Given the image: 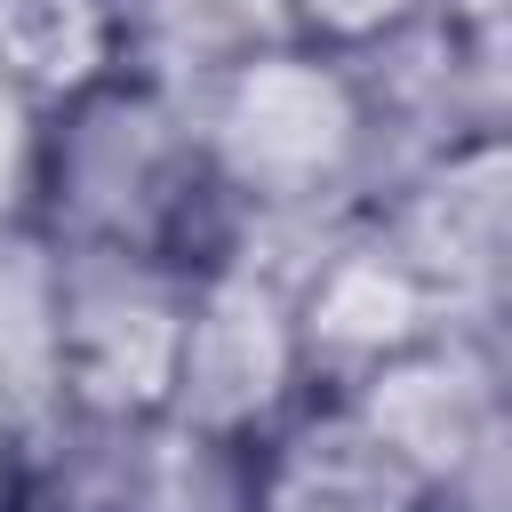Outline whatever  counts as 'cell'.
<instances>
[{
	"label": "cell",
	"mask_w": 512,
	"mask_h": 512,
	"mask_svg": "<svg viewBox=\"0 0 512 512\" xmlns=\"http://www.w3.org/2000/svg\"><path fill=\"white\" fill-rule=\"evenodd\" d=\"M16 224L40 248L152 256V264H184V272L240 248V224L200 160L184 80L160 72L152 56L32 112Z\"/></svg>",
	"instance_id": "1"
},
{
	"label": "cell",
	"mask_w": 512,
	"mask_h": 512,
	"mask_svg": "<svg viewBox=\"0 0 512 512\" xmlns=\"http://www.w3.org/2000/svg\"><path fill=\"white\" fill-rule=\"evenodd\" d=\"M184 104L240 240L256 224H336L376 192L392 128L384 72L248 32L184 80Z\"/></svg>",
	"instance_id": "2"
},
{
	"label": "cell",
	"mask_w": 512,
	"mask_h": 512,
	"mask_svg": "<svg viewBox=\"0 0 512 512\" xmlns=\"http://www.w3.org/2000/svg\"><path fill=\"white\" fill-rule=\"evenodd\" d=\"M296 408H312V368L296 344L288 264H264L240 240V248L208 256L184 288V336H176L160 432L216 448V456H248Z\"/></svg>",
	"instance_id": "3"
},
{
	"label": "cell",
	"mask_w": 512,
	"mask_h": 512,
	"mask_svg": "<svg viewBox=\"0 0 512 512\" xmlns=\"http://www.w3.org/2000/svg\"><path fill=\"white\" fill-rule=\"evenodd\" d=\"M40 256H48V416L152 432L168 416L192 272L96 248H40Z\"/></svg>",
	"instance_id": "4"
},
{
	"label": "cell",
	"mask_w": 512,
	"mask_h": 512,
	"mask_svg": "<svg viewBox=\"0 0 512 512\" xmlns=\"http://www.w3.org/2000/svg\"><path fill=\"white\" fill-rule=\"evenodd\" d=\"M320 400H336L440 512H472V488L496 472L504 384H496L488 328H440Z\"/></svg>",
	"instance_id": "5"
},
{
	"label": "cell",
	"mask_w": 512,
	"mask_h": 512,
	"mask_svg": "<svg viewBox=\"0 0 512 512\" xmlns=\"http://www.w3.org/2000/svg\"><path fill=\"white\" fill-rule=\"evenodd\" d=\"M360 216L448 304V320L488 328V312L504 296V248H512V152H504L496 120L440 136L424 160L384 176L360 200Z\"/></svg>",
	"instance_id": "6"
},
{
	"label": "cell",
	"mask_w": 512,
	"mask_h": 512,
	"mask_svg": "<svg viewBox=\"0 0 512 512\" xmlns=\"http://www.w3.org/2000/svg\"><path fill=\"white\" fill-rule=\"evenodd\" d=\"M288 304H296V344H304V368H312V400L368 376L376 360L440 336V328H464L448 320V304L384 248V232L352 208L336 224H320V248L312 264L288 272Z\"/></svg>",
	"instance_id": "7"
},
{
	"label": "cell",
	"mask_w": 512,
	"mask_h": 512,
	"mask_svg": "<svg viewBox=\"0 0 512 512\" xmlns=\"http://www.w3.org/2000/svg\"><path fill=\"white\" fill-rule=\"evenodd\" d=\"M240 512H440L336 400L296 408L240 456Z\"/></svg>",
	"instance_id": "8"
},
{
	"label": "cell",
	"mask_w": 512,
	"mask_h": 512,
	"mask_svg": "<svg viewBox=\"0 0 512 512\" xmlns=\"http://www.w3.org/2000/svg\"><path fill=\"white\" fill-rule=\"evenodd\" d=\"M152 0H0V88L48 112L144 56Z\"/></svg>",
	"instance_id": "9"
},
{
	"label": "cell",
	"mask_w": 512,
	"mask_h": 512,
	"mask_svg": "<svg viewBox=\"0 0 512 512\" xmlns=\"http://www.w3.org/2000/svg\"><path fill=\"white\" fill-rule=\"evenodd\" d=\"M448 0H264V32L360 72H384L408 40L440 32Z\"/></svg>",
	"instance_id": "10"
},
{
	"label": "cell",
	"mask_w": 512,
	"mask_h": 512,
	"mask_svg": "<svg viewBox=\"0 0 512 512\" xmlns=\"http://www.w3.org/2000/svg\"><path fill=\"white\" fill-rule=\"evenodd\" d=\"M16 440H24V400H16V384L0 376V472H8V456H16Z\"/></svg>",
	"instance_id": "11"
},
{
	"label": "cell",
	"mask_w": 512,
	"mask_h": 512,
	"mask_svg": "<svg viewBox=\"0 0 512 512\" xmlns=\"http://www.w3.org/2000/svg\"><path fill=\"white\" fill-rule=\"evenodd\" d=\"M8 240H16V208L0 200V248H8Z\"/></svg>",
	"instance_id": "12"
}]
</instances>
